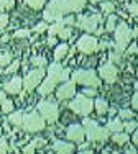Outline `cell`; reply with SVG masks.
<instances>
[{
	"instance_id": "21",
	"label": "cell",
	"mask_w": 138,
	"mask_h": 154,
	"mask_svg": "<svg viewBox=\"0 0 138 154\" xmlns=\"http://www.w3.org/2000/svg\"><path fill=\"white\" fill-rule=\"evenodd\" d=\"M107 130H110V131H117V133H118V131H122V130H123V125H122L120 120H114V122L108 123Z\"/></svg>"
},
{
	"instance_id": "35",
	"label": "cell",
	"mask_w": 138,
	"mask_h": 154,
	"mask_svg": "<svg viewBox=\"0 0 138 154\" xmlns=\"http://www.w3.org/2000/svg\"><path fill=\"white\" fill-rule=\"evenodd\" d=\"M35 149H36L35 143H30V144H28L27 148L23 149V152H25V154H33V152H35Z\"/></svg>"
},
{
	"instance_id": "33",
	"label": "cell",
	"mask_w": 138,
	"mask_h": 154,
	"mask_svg": "<svg viewBox=\"0 0 138 154\" xmlns=\"http://www.w3.org/2000/svg\"><path fill=\"white\" fill-rule=\"evenodd\" d=\"M45 30H48V25L46 23H38L35 26V33H43Z\"/></svg>"
},
{
	"instance_id": "2",
	"label": "cell",
	"mask_w": 138,
	"mask_h": 154,
	"mask_svg": "<svg viewBox=\"0 0 138 154\" xmlns=\"http://www.w3.org/2000/svg\"><path fill=\"white\" fill-rule=\"evenodd\" d=\"M132 36H133L132 30H130V28L127 26L125 23H120L118 26H115V39H117V41H115V53L110 54V59H112V61L120 62L122 53L125 51L127 43L132 39Z\"/></svg>"
},
{
	"instance_id": "11",
	"label": "cell",
	"mask_w": 138,
	"mask_h": 154,
	"mask_svg": "<svg viewBox=\"0 0 138 154\" xmlns=\"http://www.w3.org/2000/svg\"><path fill=\"white\" fill-rule=\"evenodd\" d=\"M67 77H69V71H63L59 64L49 66V69H48V79H51L54 84H56V82H64V80H67Z\"/></svg>"
},
{
	"instance_id": "10",
	"label": "cell",
	"mask_w": 138,
	"mask_h": 154,
	"mask_svg": "<svg viewBox=\"0 0 138 154\" xmlns=\"http://www.w3.org/2000/svg\"><path fill=\"white\" fill-rule=\"evenodd\" d=\"M77 49L82 51V53H86V54L94 53V51L97 49V39L94 38V36L84 35L82 38H79V41H77Z\"/></svg>"
},
{
	"instance_id": "9",
	"label": "cell",
	"mask_w": 138,
	"mask_h": 154,
	"mask_svg": "<svg viewBox=\"0 0 138 154\" xmlns=\"http://www.w3.org/2000/svg\"><path fill=\"white\" fill-rule=\"evenodd\" d=\"M43 75H45V71H43V67H38L36 71H31L30 74L23 79V85H25V90H33L36 85L39 84V80L43 79Z\"/></svg>"
},
{
	"instance_id": "24",
	"label": "cell",
	"mask_w": 138,
	"mask_h": 154,
	"mask_svg": "<svg viewBox=\"0 0 138 154\" xmlns=\"http://www.w3.org/2000/svg\"><path fill=\"white\" fill-rule=\"evenodd\" d=\"M27 3L35 10H39L43 5H45V0H27Z\"/></svg>"
},
{
	"instance_id": "34",
	"label": "cell",
	"mask_w": 138,
	"mask_h": 154,
	"mask_svg": "<svg viewBox=\"0 0 138 154\" xmlns=\"http://www.w3.org/2000/svg\"><path fill=\"white\" fill-rule=\"evenodd\" d=\"M28 35H30V31H28V30H18V31H15V38H27Z\"/></svg>"
},
{
	"instance_id": "20",
	"label": "cell",
	"mask_w": 138,
	"mask_h": 154,
	"mask_svg": "<svg viewBox=\"0 0 138 154\" xmlns=\"http://www.w3.org/2000/svg\"><path fill=\"white\" fill-rule=\"evenodd\" d=\"M96 110H97V113H99V115H104V113H107V110H108L107 102L102 100V98H99V100L96 102Z\"/></svg>"
},
{
	"instance_id": "6",
	"label": "cell",
	"mask_w": 138,
	"mask_h": 154,
	"mask_svg": "<svg viewBox=\"0 0 138 154\" xmlns=\"http://www.w3.org/2000/svg\"><path fill=\"white\" fill-rule=\"evenodd\" d=\"M74 82L82 84V85H89V87H97L100 84L94 71H76L74 72Z\"/></svg>"
},
{
	"instance_id": "14",
	"label": "cell",
	"mask_w": 138,
	"mask_h": 154,
	"mask_svg": "<svg viewBox=\"0 0 138 154\" xmlns=\"http://www.w3.org/2000/svg\"><path fill=\"white\" fill-rule=\"evenodd\" d=\"M66 134H67V138L71 139V141H82V138H84L86 133L79 125H71V126L67 128Z\"/></svg>"
},
{
	"instance_id": "36",
	"label": "cell",
	"mask_w": 138,
	"mask_h": 154,
	"mask_svg": "<svg viewBox=\"0 0 138 154\" xmlns=\"http://www.w3.org/2000/svg\"><path fill=\"white\" fill-rule=\"evenodd\" d=\"M0 154H7V141L0 138Z\"/></svg>"
},
{
	"instance_id": "25",
	"label": "cell",
	"mask_w": 138,
	"mask_h": 154,
	"mask_svg": "<svg viewBox=\"0 0 138 154\" xmlns=\"http://www.w3.org/2000/svg\"><path fill=\"white\" fill-rule=\"evenodd\" d=\"M12 62V54L5 53V54H0V66H8Z\"/></svg>"
},
{
	"instance_id": "13",
	"label": "cell",
	"mask_w": 138,
	"mask_h": 154,
	"mask_svg": "<svg viewBox=\"0 0 138 154\" xmlns=\"http://www.w3.org/2000/svg\"><path fill=\"white\" fill-rule=\"evenodd\" d=\"M74 92H76L74 82H66L64 85L59 87V90L56 92V95H58V98H59V100H66V98H71L72 95H74Z\"/></svg>"
},
{
	"instance_id": "12",
	"label": "cell",
	"mask_w": 138,
	"mask_h": 154,
	"mask_svg": "<svg viewBox=\"0 0 138 154\" xmlns=\"http://www.w3.org/2000/svg\"><path fill=\"white\" fill-rule=\"evenodd\" d=\"M100 75H102V79H105L108 84L115 82V77H117V69H115V66L112 64V62H108V64H105L100 67Z\"/></svg>"
},
{
	"instance_id": "23",
	"label": "cell",
	"mask_w": 138,
	"mask_h": 154,
	"mask_svg": "<svg viewBox=\"0 0 138 154\" xmlns=\"http://www.w3.org/2000/svg\"><path fill=\"white\" fill-rule=\"evenodd\" d=\"M115 25H117V18H115V15H110L107 20V26H105V30L107 31H114L115 30Z\"/></svg>"
},
{
	"instance_id": "39",
	"label": "cell",
	"mask_w": 138,
	"mask_h": 154,
	"mask_svg": "<svg viewBox=\"0 0 138 154\" xmlns=\"http://www.w3.org/2000/svg\"><path fill=\"white\" fill-rule=\"evenodd\" d=\"M64 25H74V17H67V18H64V20H61Z\"/></svg>"
},
{
	"instance_id": "17",
	"label": "cell",
	"mask_w": 138,
	"mask_h": 154,
	"mask_svg": "<svg viewBox=\"0 0 138 154\" xmlns=\"http://www.w3.org/2000/svg\"><path fill=\"white\" fill-rule=\"evenodd\" d=\"M53 89H54V82H53L51 79H46L45 82H43L41 85H39V90H38V92L41 94V95H48Z\"/></svg>"
},
{
	"instance_id": "45",
	"label": "cell",
	"mask_w": 138,
	"mask_h": 154,
	"mask_svg": "<svg viewBox=\"0 0 138 154\" xmlns=\"http://www.w3.org/2000/svg\"><path fill=\"white\" fill-rule=\"evenodd\" d=\"M86 95H89V97H92V95H96V90H84Z\"/></svg>"
},
{
	"instance_id": "43",
	"label": "cell",
	"mask_w": 138,
	"mask_h": 154,
	"mask_svg": "<svg viewBox=\"0 0 138 154\" xmlns=\"http://www.w3.org/2000/svg\"><path fill=\"white\" fill-rule=\"evenodd\" d=\"M136 49H138L136 45H132V46L128 48V51H127V53H132V54H133V53H136Z\"/></svg>"
},
{
	"instance_id": "37",
	"label": "cell",
	"mask_w": 138,
	"mask_h": 154,
	"mask_svg": "<svg viewBox=\"0 0 138 154\" xmlns=\"http://www.w3.org/2000/svg\"><path fill=\"white\" fill-rule=\"evenodd\" d=\"M120 116H122V118H127V120H128V118H133V113L130 112V110H122V112H120Z\"/></svg>"
},
{
	"instance_id": "3",
	"label": "cell",
	"mask_w": 138,
	"mask_h": 154,
	"mask_svg": "<svg viewBox=\"0 0 138 154\" xmlns=\"http://www.w3.org/2000/svg\"><path fill=\"white\" fill-rule=\"evenodd\" d=\"M84 126H86L84 133H87V138L90 141H104V139L108 138V130L107 128H100L96 122H90V120L86 118Z\"/></svg>"
},
{
	"instance_id": "18",
	"label": "cell",
	"mask_w": 138,
	"mask_h": 154,
	"mask_svg": "<svg viewBox=\"0 0 138 154\" xmlns=\"http://www.w3.org/2000/svg\"><path fill=\"white\" fill-rule=\"evenodd\" d=\"M67 51H69L67 45H59V46H56V49H54V59H56V61L63 59V57L66 56Z\"/></svg>"
},
{
	"instance_id": "27",
	"label": "cell",
	"mask_w": 138,
	"mask_h": 154,
	"mask_svg": "<svg viewBox=\"0 0 138 154\" xmlns=\"http://www.w3.org/2000/svg\"><path fill=\"white\" fill-rule=\"evenodd\" d=\"M18 67H20V62L13 61V62H10V66H7L5 72H7V74H8V72H15V71H18Z\"/></svg>"
},
{
	"instance_id": "47",
	"label": "cell",
	"mask_w": 138,
	"mask_h": 154,
	"mask_svg": "<svg viewBox=\"0 0 138 154\" xmlns=\"http://www.w3.org/2000/svg\"><path fill=\"white\" fill-rule=\"evenodd\" d=\"M3 100H5V94L0 92V105H2V102H3Z\"/></svg>"
},
{
	"instance_id": "5",
	"label": "cell",
	"mask_w": 138,
	"mask_h": 154,
	"mask_svg": "<svg viewBox=\"0 0 138 154\" xmlns=\"http://www.w3.org/2000/svg\"><path fill=\"white\" fill-rule=\"evenodd\" d=\"M92 107H94V103L87 97H84V95L76 97L74 100L69 103V108L74 110L76 113H79V115H89V113L92 112Z\"/></svg>"
},
{
	"instance_id": "1",
	"label": "cell",
	"mask_w": 138,
	"mask_h": 154,
	"mask_svg": "<svg viewBox=\"0 0 138 154\" xmlns=\"http://www.w3.org/2000/svg\"><path fill=\"white\" fill-rule=\"evenodd\" d=\"M86 0H51L45 12V20L59 21L63 20L64 13L69 12H81Z\"/></svg>"
},
{
	"instance_id": "28",
	"label": "cell",
	"mask_w": 138,
	"mask_h": 154,
	"mask_svg": "<svg viewBox=\"0 0 138 154\" xmlns=\"http://www.w3.org/2000/svg\"><path fill=\"white\" fill-rule=\"evenodd\" d=\"M100 8L104 10V13H112V12H114V3H110V2H104L102 5H100Z\"/></svg>"
},
{
	"instance_id": "8",
	"label": "cell",
	"mask_w": 138,
	"mask_h": 154,
	"mask_svg": "<svg viewBox=\"0 0 138 154\" xmlns=\"http://www.w3.org/2000/svg\"><path fill=\"white\" fill-rule=\"evenodd\" d=\"M100 21V15H92V17H79L77 20V26L82 28V30L89 31V33H96L99 28H97V23Z\"/></svg>"
},
{
	"instance_id": "44",
	"label": "cell",
	"mask_w": 138,
	"mask_h": 154,
	"mask_svg": "<svg viewBox=\"0 0 138 154\" xmlns=\"http://www.w3.org/2000/svg\"><path fill=\"white\" fill-rule=\"evenodd\" d=\"M5 2H7V0H0V13L5 10Z\"/></svg>"
},
{
	"instance_id": "26",
	"label": "cell",
	"mask_w": 138,
	"mask_h": 154,
	"mask_svg": "<svg viewBox=\"0 0 138 154\" xmlns=\"http://www.w3.org/2000/svg\"><path fill=\"white\" fill-rule=\"evenodd\" d=\"M58 36H59V38H63V39H67L69 36H71V30H69V28H61V30H58V33H56Z\"/></svg>"
},
{
	"instance_id": "41",
	"label": "cell",
	"mask_w": 138,
	"mask_h": 154,
	"mask_svg": "<svg viewBox=\"0 0 138 154\" xmlns=\"http://www.w3.org/2000/svg\"><path fill=\"white\" fill-rule=\"evenodd\" d=\"M13 5H15V0H7L5 2V8H12Z\"/></svg>"
},
{
	"instance_id": "50",
	"label": "cell",
	"mask_w": 138,
	"mask_h": 154,
	"mask_svg": "<svg viewBox=\"0 0 138 154\" xmlns=\"http://www.w3.org/2000/svg\"><path fill=\"white\" fill-rule=\"evenodd\" d=\"M90 2H100V0H90Z\"/></svg>"
},
{
	"instance_id": "31",
	"label": "cell",
	"mask_w": 138,
	"mask_h": 154,
	"mask_svg": "<svg viewBox=\"0 0 138 154\" xmlns=\"http://www.w3.org/2000/svg\"><path fill=\"white\" fill-rule=\"evenodd\" d=\"M7 25H8V15L2 13V15H0V30H3Z\"/></svg>"
},
{
	"instance_id": "16",
	"label": "cell",
	"mask_w": 138,
	"mask_h": 154,
	"mask_svg": "<svg viewBox=\"0 0 138 154\" xmlns=\"http://www.w3.org/2000/svg\"><path fill=\"white\" fill-rule=\"evenodd\" d=\"M5 90L8 94H20L21 92V79L20 77H15V79H12L8 84L5 85Z\"/></svg>"
},
{
	"instance_id": "48",
	"label": "cell",
	"mask_w": 138,
	"mask_h": 154,
	"mask_svg": "<svg viewBox=\"0 0 138 154\" xmlns=\"http://www.w3.org/2000/svg\"><path fill=\"white\" fill-rule=\"evenodd\" d=\"M54 43H56V39H54V38H48V45H54Z\"/></svg>"
},
{
	"instance_id": "40",
	"label": "cell",
	"mask_w": 138,
	"mask_h": 154,
	"mask_svg": "<svg viewBox=\"0 0 138 154\" xmlns=\"http://www.w3.org/2000/svg\"><path fill=\"white\" fill-rule=\"evenodd\" d=\"M132 103H133V108L138 110V92L133 95V98H132Z\"/></svg>"
},
{
	"instance_id": "42",
	"label": "cell",
	"mask_w": 138,
	"mask_h": 154,
	"mask_svg": "<svg viewBox=\"0 0 138 154\" xmlns=\"http://www.w3.org/2000/svg\"><path fill=\"white\" fill-rule=\"evenodd\" d=\"M35 146H36V148H39V146H43V144H45V139H35Z\"/></svg>"
},
{
	"instance_id": "7",
	"label": "cell",
	"mask_w": 138,
	"mask_h": 154,
	"mask_svg": "<svg viewBox=\"0 0 138 154\" xmlns=\"http://www.w3.org/2000/svg\"><path fill=\"white\" fill-rule=\"evenodd\" d=\"M38 108H39V112H41L43 118H45L48 123H54V122H56V118H58V107H56L54 102H45V100H43V102H39Z\"/></svg>"
},
{
	"instance_id": "19",
	"label": "cell",
	"mask_w": 138,
	"mask_h": 154,
	"mask_svg": "<svg viewBox=\"0 0 138 154\" xmlns=\"http://www.w3.org/2000/svg\"><path fill=\"white\" fill-rule=\"evenodd\" d=\"M8 122L13 123V125H17V126H21V123H23V113H21V112L12 113V115L8 116Z\"/></svg>"
},
{
	"instance_id": "15",
	"label": "cell",
	"mask_w": 138,
	"mask_h": 154,
	"mask_svg": "<svg viewBox=\"0 0 138 154\" xmlns=\"http://www.w3.org/2000/svg\"><path fill=\"white\" fill-rule=\"evenodd\" d=\"M54 151H56V154H71L72 149H74V146L69 144V143H64V141H56L53 144Z\"/></svg>"
},
{
	"instance_id": "4",
	"label": "cell",
	"mask_w": 138,
	"mask_h": 154,
	"mask_svg": "<svg viewBox=\"0 0 138 154\" xmlns=\"http://www.w3.org/2000/svg\"><path fill=\"white\" fill-rule=\"evenodd\" d=\"M21 126L27 131H30V133H35V131H39V130L45 128V120H43L38 113L31 112V113H28V115H23V123H21Z\"/></svg>"
},
{
	"instance_id": "30",
	"label": "cell",
	"mask_w": 138,
	"mask_h": 154,
	"mask_svg": "<svg viewBox=\"0 0 138 154\" xmlns=\"http://www.w3.org/2000/svg\"><path fill=\"white\" fill-rule=\"evenodd\" d=\"M12 108H13V103L10 100H3L2 102V110L5 113H8V112H12Z\"/></svg>"
},
{
	"instance_id": "22",
	"label": "cell",
	"mask_w": 138,
	"mask_h": 154,
	"mask_svg": "<svg viewBox=\"0 0 138 154\" xmlns=\"http://www.w3.org/2000/svg\"><path fill=\"white\" fill-rule=\"evenodd\" d=\"M114 141L117 143V144H123V143L128 141V134H125V133H115L114 134Z\"/></svg>"
},
{
	"instance_id": "38",
	"label": "cell",
	"mask_w": 138,
	"mask_h": 154,
	"mask_svg": "<svg viewBox=\"0 0 138 154\" xmlns=\"http://www.w3.org/2000/svg\"><path fill=\"white\" fill-rule=\"evenodd\" d=\"M127 8H128L130 12L133 13V15H138V7H136V3H132V5H128Z\"/></svg>"
},
{
	"instance_id": "32",
	"label": "cell",
	"mask_w": 138,
	"mask_h": 154,
	"mask_svg": "<svg viewBox=\"0 0 138 154\" xmlns=\"http://www.w3.org/2000/svg\"><path fill=\"white\" fill-rule=\"evenodd\" d=\"M123 128H125V130H127V133H128V131L136 130V128H138V125H136L135 122H128V123H125V125H123Z\"/></svg>"
},
{
	"instance_id": "29",
	"label": "cell",
	"mask_w": 138,
	"mask_h": 154,
	"mask_svg": "<svg viewBox=\"0 0 138 154\" xmlns=\"http://www.w3.org/2000/svg\"><path fill=\"white\" fill-rule=\"evenodd\" d=\"M31 64L38 66V67H43V66L46 64V59L45 57H31Z\"/></svg>"
},
{
	"instance_id": "49",
	"label": "cell",
	"mask_w": 138,
	"mask_h": 154,
	"mask_svg": "<svg viewBox=\"0 0 138 154\" xmlns=\"http://www.w3.org/2000/svg\"><path fill=\"white\" fill-rule=\"evenodd\" d=\"M81 154H92V152H90V151H87V152H81Z\"/></svg>"
},
{
	"instance_id": "46",
	"label": "cell",
	"mask_w": 138,
	"mask_h": 154,
	"mask_svg": "<svg viewBox=\"0 0 138 154\" xmlns=\"http://www.w3.org/2000/svg\"><path fill=\"white\" fill-rule=\"evenodd\" d=\"M133 143H135V144H138V130L135 131V134H133Z\"/></svg>"
}]
</instances>
